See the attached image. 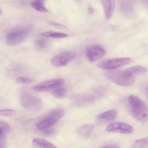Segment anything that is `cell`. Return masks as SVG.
<instances>
[{
    "instance_id": "6da1fadb",
    "label": "cell",
    "mask_w": 148,
    "mask_h": 148,
    "mask_svg": "<svg viewBox=\"0 0 148 148\" xmlns=\"http://www.w3.org/2000/svg\"><path fill=\"white\" fill-rule=\"evenodd\" d=\"M128 102L133 117L139 121H148V105L135 95H131L128 98Z\"/></svg>"
},
{
    "instance_id": "7a4b0ae2",
    "label": "cell",
    "mask_w": 148,
    "mask_h": 148,
    "mask_svg": "<svg viewBox=\"0 0 148 148\" xmlns=\"http://www.w3.org/2000/svg\"><path fill=\"white\" fill-rule=\"evenodd\" d=\"M31 28L30 25H27L18 26L11 29L6 34V43L9 46H15L20 43L28 35Z\"/></svg>"
},
{
    "instance_id": "3957f363",
    "label": "cell",
    "mask_w": 148,
    "mask_h": 148,
    "mask_svg": "<svg viewBox=\"0 0 148 148\" xmlns=\"http://www.w3.org/2000/svg\"><path fill=\"white\" fill-rule=\"evenodd\" d=\"M21 105L31 112H39L43 107L42 101L37 97L26 91H22L19 95Z\"/></svg>"
},
{
    "instance_id": "277c9868",
    "label": "cell",
    "mask_w": 148,
    "mask_h": 148,
    "mask_svg": "<svg viewBox=\"0 0 148 148\" xmlns=\"http://www.w3.org/2000/svg\"><path fill=\"white\" fill-rule=\"evenodd\" d=\"M64 115V110L62 109L52 110L44 116L36 123V127L39 130L50 128L61 119Z\"/></svg>"
},
{
    "instance_id": "5b68a950",
    "label": "cell",
    "mask_w": 148,
    "mask_h": 148,
    "mask_svg": "<svg viewBox=\"0 0 148 148\" xmlns=\"http://www.w3.org/2000/svg\"><path fill=\"white\" fill-rule=\"evenodd\" d=\"M108 80L123 86H130L135 82V77L130 76L125 71H109L105 73Z\"/></svg>"
},
{
    "instance_id": "8992f818",
    "label": "cell",
    "mask_w": 148,
    "mask_h": 148,
    "mask_svg": "<svg viewBox=\"0 0 148 148\" xmlns=\"http://www.w3.org/2000/svg\"><path fill=\"white\" fill-rule=\"evenodd\" d=\"M131 61V59L128 57L116 58L108 59L101 61L98 64V67L102 69L112 70L119 68L125 65L129 64Z\"/></svg>"
},
{
    "instance_id": "52a82bcc",
    "label": "cell",
    "mask_w": 148,
    "mask_h": 148,
    "mask_svg": "<svg viewBox=\"0 0 148 148\" xmlns=\"http://www.w3.org/2000/svg\"><path fill=\"white\" fill-rule=\"evenodd\" d=\"M64 80L62 79H54L40 83L33 87V90L38 92L53 91L55 89L63 86Z\"/></svg>"
},
{
    "instance_id": "ba28073f",
    "label": "cell",
    "mask_w": 148,
    "mask_h": 148,
    "mask_svg": "<svg viewBox=\"0 0 148 148\" xmlns=\"http://www.w3.org/2000/svg\"><path fill=\"white\" fill-rule=\"evenodd\" d=\"M75 56L76 54L74 53L69 51L64 52L53 57L51 60V64L56 68L62 67L71 62Z\"/></svg>"
},
{
    "instance_id": "9c48e42d",
    "label": "cell",
    "mask_w": 148,
    "mask_h": 148,
    "mask_svg": "<svg viewBox=\"0 0 148 148\" xmlns=\"http://www.w3.org/2000/svg\"><path fill=\"white\" fill-rule=\"evenodd\" d=\"M105 50L101 46L92 45L86 50V56L90 62H95L102 58L105 54Z\"/></svg>"
},
{
    "instance_id": "30bf717a",
    "label": "cell",
    "mask_w": 148,
    "mask_h": 148,
    "mask_svg": "<svg viewBox=\"0 0 148 148\" xmlns=\"http://www.w3.org/2000/svg\"><path fill=\"white\" fill-rule=\"evenodd\" d=\"M106 131L109 132H118L123 134H128L134 132V128L125 123L115 122L109 124L106 127Z\"/></svg>"
},
{
    "instance_id": "8fae6325",
    "label": "cell",
    "mask_w": 148,
    "mask_h": 148,
    "mask_svg": "<svg viewBox=\"0 0 148 148\" xmlns=\"http://www.w3.org/2000/svg\"><path fill=\"white\" fill-rule=\"evenodd\" d=\"M105 17L106 20H109L113 16L114 8L115 1L114 0H101Z\"/></svg>"
},
{
    "instance_id": "7c38bea8",
    "label": "cell",
    "mask_w": 148,
    "mask_h": 148,
    "mask_svg": "<svg viewBox=\"0 0 148 148\" xmlns=\"http://www.w3.org/2000/svg\"><path fill=\"white\" fill-rule=\"evenodd\" d=\"M75 103L78 106H84L94 101L95 97L91 94H78L74 98Z\"/></svg>"
},
{
    "instance_id": "4fadbf2b",
    "label": "cell",
    "mask_w": 148,
    "mask_h": 148,
    "mask_svg": "<svg viewBox=\"0 0 148 148\" xmlns=\"http://www.w3.org/2000/svg\"><path fill=\"white\" fill-rule=\"evenodd\" d=\"M94 125L91 124H84L77 128L76 132L79 136L84 139L88 138L94 130Z\"/></svg>"
},
{
    "instance_id": "5bb4252c",
    "label": "cell",
    "mask_w": 148,
    "mask_h": 148,
    "mask_svg": "<svg viewBox=\"0 0 148 148\" xmlns=\"http://www.w3.org/2000/svg\"><path fill=\"white\" fill-rule=\"evenodd\" d=\"M117 114V112L116 109L108 110L99 114L97 117V119L101 121H110L113 120Z\"/></svg>"
},
{
    "instance_id": "9a60e30c",
    "label": "cell",
    "mask_w": 148,
    "mask_h": 148,
    "mask_svg": "<svg viewBox=\"0 0 148 148\" xmlns=\"http://www.w3.org/2000/svg\"><path fill=\"white\" fill-rule=\"evenodd\" d=\"M124 71L130 76L135 77V76H136L138 75L147 72L148 71V69L145 67H143L142 66L137 65V66H132V67L126 69Z\"/></svg>"
},
{
    "instance_id": "2e32d148",
    "label": "cell",
    "mask_w": 148,
    "mask_h": 148,
    "mask_svg": "<svg viewBox=\"0 0 148 148\" xmlns=\"http://www.w3.org/2000/svg\"><path fill=\"white\" fill-rule=\"evenodd\" d=\"M32 144L34 146L38 147L44 148H56L57 146L49 141L39 138H35L32 140Z\"/></svg>"
},
{
    "instance_id": "e0dca14e",
    "label": "cell",
    "mask_w": 148,
    "mask_h": 148,
    "mask_svg": "<svg viewBox=\"0 0 148 148\" xmlns=\"http://www.w3.org/2000/svg\"><path fill=\"white\" fill-rule=\"evenodd\" d=\"M45 0H33L31 2V6L37 11L40 12H48L49 10L45 5Z\"/></svg>"
},
{
    "instance_id": "ac0fdd59",
    "label": "cell",
    "mask_w": 148,
    "mask_h": 148,
    "mask_svg": "<svg viewBox=\"0 0 148 148\" xmlns=\"http://www.w3.org/2000/svg\"><path fill=\"white\" fill-rule=\"evenodd\" d=\"M40 36L45 38H51L56 39H61L68 37V35L65 33L54 32V31H46L40 34Z\"/></svg>"
},
{
    "instance_id": "d6986e66",
    "label": "cell",
    "mask_w": 148,
    "mask_h": 148,
    "mask_svg": "<svg viewBox=\"0 0 148 148\" xmlns=\"http://www.w3.org/2000/svg\"><path fill=\"white\" fill-rule=\"evenodd\" d=\"M132 147H148V138H145L140 139L136 140L133 143Z\"/></svg>"
},
{
    "instance_id": "ffe728a7",
    "label": "cell",
    "mask_w": 148,
    "mask_h": 148,
    "mask_svg": "<svg viewBox=\"0 0 148 148\" xmlns=\"http://www.w3.org/2000/svg\"><path fill=\"white\" fill-rule=\"evenodd\" d=\"M66 92V89L63 87V86L58 87L54 90L52 91V94L53 96L57 98H63Z\"/></svg>"
},
{
    "instance_id": "44dd1931",
    "label": "cell",
    "mask_w": 148,
    "mask_h": 148,
    "mask_svg": "<svg viewBox=\"0 0 148 148\" xmlns=\"http://www.w3.org/2000/svg\"><path fill=\"white\" fill-rule=\"evenodd\" d=\"M0 132H2L6 135L11 131V127L6 123L1 121L0 122Z\"/></svg>"
},
{
    "instance_id": "7402d4cb",
    "label": "cell",
    "mask_w": 148,
    "mask_h": 148,
    "mask_svg": "<svg viewBox=\"0 0 148 148\" xmlns=\"http://www.w3.org/2000/svg\"><path fill=\"white\" fill-rule=\"evenodd\" d=\"M34 82V80L30 78L25 77H18L16 79V82L18 84H30Z\"/></svg>"
},
{
    "instance_id": "603a6c76",
    "label": "cell",
    "mask_w": 148,
    "mask_h": 148,
    "mask_svg": "<svg viewBox=\"0 0 148 148\" xmlns=\"http://www.w3.org/2000/svg\"><path fill=\"white\" fill-rule=\"evenodd\" d=\"M16 112L15 110L13 109H2L0 111V114L1 116H6V117H11L15 114Z\"/></svg>"
},
{
    "instance_id": "cb8c5ba5",
    "label": "cell",
    "mask_w": 148,
    "mask_h": 148,
    "mask_svg": "<svg viewBox=\"0 0 148 148\" xmlns=\"http://www.w3.org/2000/svg\"><path fill=\"white\" fill-rule=\"evenodd\" d=\"M35 45L37 47L43 49L47 46V41L43 39H38L35 40Z\"/></svg>"
},
{
    "instance_id": "d4e9b609",
    "label": "cell",
    "mask_w": 148,
    "mask_h": 148,
    "mask_svg": "<svg viewBox=\"0 0 148 148\" xmlns=\"http://www.w3.org/2000/svg\"><path fill=\"white\" fill-rule=\"evenodd\" d=\"M40 130L42 131V132H43L45 134H51L53 132V129L51 128V127L50 128L42 129V130Z\"/></svg>"
},
{
    "instance_id": "484cf974",
    "label": "cell",
    "mask_w": 148,
    "mask_h": 148,
    "mask_svg": "<svg viewBox=\"0 0 148 148\" xmlns=\"http://www.w3.org/2000/svg\"><path fill=\"white\" fill-rule=\"evenodd\" d=\"M50 24H51L54 27H56L57 28H65V27L63 25H61V24H60L58 23H53V22H51L50 23Z\"/></svg>"
},
{
    "instance_id": "4316f807",
    "label": "cell",
    "mask_w": 148,
    "mask_h": 148,
    "mask_svg": "<svg viewBox=\"0 0 148 148\" xmlns=\"http://www.w3.org/2000/svg\"><path fill=\"white\" fill-rule=\"evenodd\" d=\"M94 12V9L92 8V7H90L88 9V12L90 13V14H92Z\"/></svg>"
},
{
    "instance_id": "83f0119b",
    "label": "cell",
    "mask_w": 148,
    "mask_h": 148,
    "mask_svg": "<svg viewBox=\"0 0 148 148\" xmlns=\"http://www.w3.org/2000/svg\"><path fill=\"white\" fill-rule=\"evenodd\" d=\"M145 92L146 96V97H147V99H148V86H147L145 87Z\"/></svg>"
},
{
    "instance_id": "f1b7e54d",
    "label": "cell",
    "mask_w": 148,
    "mask_h": 148,
    "mask_svg": "<svg viewBox=\"0 0 148 148\" xmlns=\"http://www.w3.org/2000/svg\"><path fill=\"white\" fill-rule=\"evenodd\" d=\"M102 147H118L116 145H105V146H103Z\"/></svg>"
},
{
    "instance_id": "f546056e",
    "label": "cell",
    "mask_w": 148,
    "mask_h": 148,
    "mask_svg": "<svg viewBox=\"0 0 148 148\" xmlns=\"http://www.w3.org/2000/svg\"><path fill=\"white\" fill-rule=\"evenodd\" d=\"M77 1H79V0H77Z\"/></svg>"
}]
</instances>
